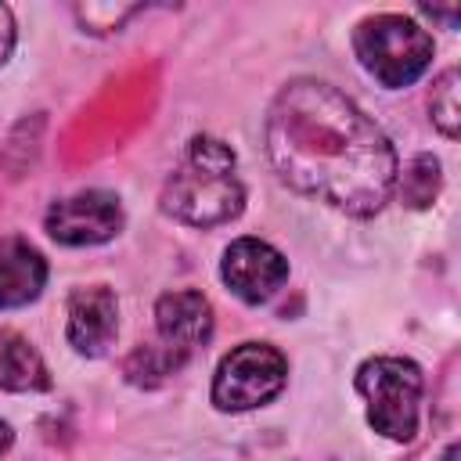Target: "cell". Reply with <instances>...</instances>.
<instances>
[{
    "mask_svg": "<svg viewBox=\"0 0 461 461\" xmlns=\"http://www.w3.org/2000/svg\"><path fill=\"white\" fill-rule=\"evenodd\" d=\"M155 331L162 346H169L173 353H180L184 360L209 342L212 335V306L202 292L180 288V292H166L155 303Z\"/></svg>",
    "mask_w": 461,
    "mask_h": 461,
    "instance_id": "9",
    "label": "cell"
},
{
    "mask_svg": "<svg viewBox=\"0 0 461 461\" xmlns=\"http://www.w3.org/2000/svg\"><path fill=\"white\" fill-rule=\"evenodd\" d=\"M439 187V162L432 155H418L414 166L403 173V198L411 205H429Z\"/></svg>",
    "mask_w": 461,
    "mask_h": 461,
    "instance_id": "13",
    "label": "cell"
},
{
    "mask_svg": "<svg viewBox=\"0 0 461 461\" xmlns=\"http://www.w3.org/2000/svg\"><path fill=\"white\" fill-rule=\"evenodd\" d=\"M245 187L234 151L209 133L187 140L180 162L162 187V209L187 227H216L241 212Z\"/></svg>",
    "mask_w": 461,
    "mask_h": 461,
    "instance_id": "2",
    "label": "cell"
},
{
    "mask_svg": "<svg viewBox=\"0 0 461 461\" xmlns=\"http://www.w3.org/2000/svg\"><path fill=\"white\" fill-rule=\"evenodd\" d=\"M357 393L364 396L367 425L393 439V443H411L418 432V407H421V367L407 357H371L357 367L353 378Z\"/></svg>",
    "mask_w": 461,
    "mask_h": 461,
    "instance_id": "4",
    "label": "cell"
},
{
    "mask_svg": "<svg viewBox=\"0 0 461 461\" xmlns=\"http://www.w3.org/2000/svg\"><path fill=\"white\" fill-rule=\"evenodd\" d=\"M353 50L367 76L400 90L432 65V36L407 14H371L353 29Z\"/></svg>",
    "mask_w": 461,
    "mask_h": 461,
    "instance_id": "3",
    "label": "cell"
},
{
    "mask_svg": "<svg viewBox=\"0 0 461 461\" xmlns=\"http://www.w3.org/2000/svg\"><path fill=\"white\" fill-rule=\"evenodd\" d=\"M288 382V360L270 342H241L234 346L216 375H212V403L216 411L241 414L270 403Z\"/></svg>",
    "mask_w": 461,
    "mask_h": 461,
    "instance_id": "5",
    "label": "cell"
},
{
    "mask_svg": "<svg viewBox=\"0 0 461 461\" xmlns=\"http://www.w3.org/2000/svg\"><path fill=\"white\" fill-rule=\"evenodd\" d=\"M119 331V303L104 285H86L68 295V346L79 357H101L115 342Z\"/></svg>",
    "mask_w": 461,
    "mask_h": 461,
    "instance_id": "8",
    "label": "cell"
},
{
    "mask_svg": "<svg viewBox=\"0 0 461 461\" xmlns=\"http://www.w3.org/2000/svg\"><path fill=\"white\" fill-rule=\"evenodd\" d=\"M47 285V259L25 238H0V310L29 306Z\"/></svg>",
    "mask_w": 461,
    "mask_h": 461,
    "instance_id": "10",
    "label": "cell"
},
{
    "mask_svg": "<svg viewBox=\"0 0 461 461\" xmlns=\"http://www.w3.org/2000/svg\"><path fill=\"white\" fill-rule=\"evenodd\" d=\"M122 220L126 216H122L119 194L90 187V191H79V194H68V198L54 202L43 216V227L58 245L76 249V245L112 241L122 230Z\"/></svg>",
    "mask_w": 461,
    "mask_h": 461,
    "instance_id": "6",
    "label": "cell"
},
{
    "mask_svg": "<svg viewBox=\"0 0 461 461\" xmlns=\"http://www.w3.org/2000/svg\"><path fill=\"white\" fill-rule=\"evenodd\" d=\"M429 115L432 122L439 126L443 137H457L461 130V101H457V68H447L436 83H432V94H429Z\"/></svg>",
    "mask_w": 461,
    "mask_h": 461,
    "instance_id": "12",
    "label": "cell"
},
{
    "mask_svg": "<svg viewBox=\"0 0 461 461\" xmlns=\"http://www.w3.org/2000/svg\"><path fill=\"white\" fill-rule=\"evenodd\" d=\"M50 385L47 364L36 346L18 331H0V389L4 393H40Z\"/></svg>",
    "mask_w": 461,
    "mask_h": 461,
    "instance_id": "11",
    "label": "cell"
},
{
    "mask_svg": "<svg viewBox=\"0 0 461 461\" xmlns=\"http://www.w3.org/2000/svg\"><path fill=\"white\" fill-rule=\"evenodd\" d=\"M220 277L241 303L259 306L274 299L288 281V259L263 238H234L223 249Z\"/></svg>",
    "mask_w": 461,
    "mask_h": 461,
    "instance_id": "7",
    "label": "cell"
},
{
    "mask_svg": "<svg viewBox=\"0 0 461 461\" xmlns=\"http://www.w3.org/2000/svg\"><path fill=\"white\" fill-rule=\"evenodd\" d=\"M11 47H14V14L7 4H0V65L7 61Z\"/></svg>",
    "mask_w": 461,
    "mask_h": 461,
    "instance_id": "14",
    "label": "cell"
},
{
    "mask_svg": "<svg viewBox=\"0 0 461 461\" xmlns=\"http://www.w3.org/2000/svg\"><path fill=\"white\" fill-rule=\"evenodd\" d=\"M11 439H14V436H11V425H7V421H0V457L7 454V447H11Z\"/></svg>",
    "mask_w": 461,
    "mask_h": 461,
    "instance_id": "15",
    "label": "cell"
},
{
    "mask_svg": "<svg viewBox=\"0 0 461 461\" xmlns=\"http://www.w3.org/2000/svg\"><path fill=\"white\" fill-rule=\"evenodd\" d=\"M274 173L299 194L349 216H375L396 191L400 162L382 126L324 79H288L263 122Z\"/></svg>",
    "mask_w": 461,
    "mask_h": 461,
    "instance_id": "1",
    "label": "cell"
},
{
    "mask_svg": "<svg viewBox=\"0 0 461 461\" xmlns=\"http://www.w3.org/2000/svg\"><path fill=\"white\" fill-rule=\"evenodd\" d=\"M439 461H457V447H454V443H450V447H447V450H443V457H439Z\"/></svg>",
    "mask_w": 461,
    "mask_h": 461,
    "instance_id": "16",
    "label": "cell"
}]
</instances>
